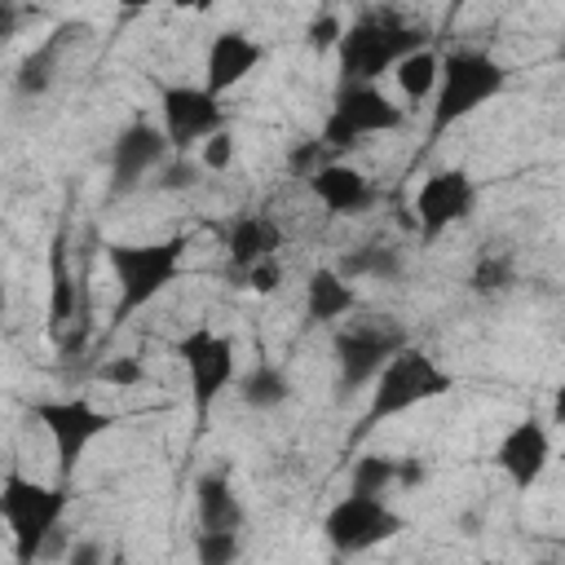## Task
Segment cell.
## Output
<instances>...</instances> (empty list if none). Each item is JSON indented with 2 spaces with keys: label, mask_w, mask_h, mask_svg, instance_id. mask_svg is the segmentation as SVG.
I'll use <instances>...</instances> for the list:
<instances>
[{
  "label": "cell",
  "mask_w": 565,
  "mask_h": 565,
  "mask_svg": "<svg viewBox=\"0 0 565 565\" xmlns=\"http://www.w3.org/2000/svg\"><path fill=\"white\" fill-rule=\"evenodd\" d=\"M428 44V26L406 18L397 4L362 9L353 22H344V35L335 44L340 84H380L406 53Z\"/></svg>",
  "instance_id": "1"
},
{
  "label": "cell",
  "mask_w": 565,
  "mask_h": 565,
  "mask_svg": "<svg viewBox=\"0 0 565 565\" xmlns=\"http://www.w3.org/2000/svg\"><path fill=\"white\" fill-rule=\"evenodd\" d=\"M455 388V375L419 344H402L384 366L380 375L371 380V402H366V415H362V428L353 437H366L375 433L384 419H397L424 402H437Z\"/></svg>",
  "instance_id": "2"
},
{
  "label": "cell",
  "mask_w": 565,
  "mask_h": 565,
  "mask_svg": "<svg viewBox=\"0 0 565 565\" xmlns=\"http://www.w3.org/2000/svg\"><path fill=\"white\" fill-rule=\"evenodd\" d=\"M185 247H190L185 234H172L159 243H106V265H110L115 287H119L115 327H124L132 313H141L154 296H163L177 282Z\"/></svg>",
  "instance_id": "3"
},
{
  "label": "cell",
  "mask_w": 565,
  "mask_h": 565,
  "mask_svg": "<svg viewBox=\"0 0 565 565\" xmlns=\"http://www.w3.org/2000/svg\"><path fill=\"white\" fill-rule=\"evenodd\" d=\"M508 88V66L494 62L481 49H446L441 53V79L433 93V124L428 137L437 141L468 115H477L486 102H494Z\"/></svg>",
  "instance_id": "4"
},
{
  "label": "cell",
  "mask_w": 565,
  "mask_h": 565,
  "mask_svg": "<svg viewBox=\"0 0 565 565\" xmlns=\"http://www.w3.org/2000/svg\"><path fill=\"white\" fill-rule=\"evenodd\" d=\"M66 503H71L66 481L44 486V481H35V477H22L18 468L4 472V481H0V521L9 525L18 565H31V561L44 552V543L53 539V530H57Z\"/></svg>",
  "instance_id": "5"
},
{
  "label": "cell",
  "mask_w": 565,
  "mask_h": 565,
  "mask_svg": "<svg viewBox=\"0 0 565 565\" xmlns=\"http://www.w3.org/2000/svg\"><path fill=\"white\" fill-rule=\"evenodd\" d=\"M402 124H406L402 106H397L380 84H340L318 137H322V146H327L331 154H344V150L362 146L366 137L397 132Z\"/></svg>",
  "instance_id": "6"
},
{
  "label": "cell",
  "mask_w": 565,
  "mask_h": 565,
  "mask_svg": "<svg viewBox=\"0 0 565 565\" xmlns=\"http://www.w3.org/2000/svg\"><path fill=\"white\" fill-rule=\"evenodd\" d=\"M31 419L49 433L53 455H57V477H62V481L79 468L84 450H88L102 433H110V428L119 424L115 411H102V406H93L88 397H40V402H31Z\"/></svg>",
  "instance_id": "7"
},
{
  "label": "cell",
  "mask_w": 565,
  "mask_h": 565,
  "mask_svg": "<svg viewBox=\"0 0 565 565\" xmlns=\"http://www.w3.org/2000/svg\"><path fill=\"white\" fill-rule=\"evenodd\" d=\"M411 344V331L388 318V313H371V318H353L335 331L331 349H335V366H340V388L353 393L362 384H371L380 375V366L402 349Z\"/></svg>",
  "instance_id": "8"
},
{
  "label": "cell",
  "mask_w": 565,
  "mask_h": 565,
  "mask_svg": "<svg viewBox=\"0 0 565 565\" xmlns=\"http://www.w3.org/2000/svg\"><path fill=\"white\" fill-rule=\"evenodd\" d=\"M402 512L384 503V494H362L349 490L344 499H335L322 516V539L331 543V552L340 556H358L371 552L380 543H388L393 534H402Z\"/></svg>",
  "instance_id": "9"
},
{
  "label": "cell",
  "mask_w": 565,
  "mask_h": 565,
  "mask_svg": "<svg viewBox=\"0 0 565 565\" xmlns=\"http://www.w3.org/2000/svg\"><path fill=\"white\" fill-rule=\"evenodd\" d=\"M190 375V402H194V428L207 424L212 402L234 384V340L212 331V327H194L177 340L172 349Z\"/></svg>",
  "instance_id": "10"
},
{
  "label": "cell",
  "mask_w": 565,
  "mask_h": 565,
  "mask_svg": "<svg viewBox=\"0 0 565 565\" xmlns=\"http://www.w3.org/2000/svg\"><path fill=\"white\" fill-rule=\"evenodd\" d=\"M225 124H230V115L221 106V93H212L207 84H163L159 88V128L168 132L177 154H185L190 146H203Z\"/></svg>",
  "instance_id": "11"
},
{
  "label": "cell",
  "mask_w": 565,
  "mask_h": 565,
  "mask_svg": "<svg viewBox=\"0 0 565 565\" xmlns=\"http://www.w3.org/2000/svg\"><path fill=\"white\" fill-rule=\"evenodd\" d=\"M168 154H172V141H168V132H163L159 124H150V119L124 124V128L115 132L110 159H106V163H110V194L137 190L141 177H150V172H159V168L168 163Z\"/></svg>",
  "instance_id": "12"
},
{
  "label": "cell",
  "mask_w": 565,
  "mask_h": 565,
  "mask_svg": "<svg viewBox=\"0 0 565 565\" xmlns=\"http://www.w3.org/2000/svg\"><path fill=\"white\" fill-rule=\"evenodd\" d=\"M472 207H477V181L463 168L428 172L424 185L415 190V221L424 238H441L450 225L468 221Z\"/></svg>",
  "instance_id": "13"
},
{
  "label": "cell",
  "mask_w": 565,
  "mask_h": 565,
  "mask_svg": "<svg viewBox=\"0 0 565 565\" xmlns=\"http://www.w3.org/2000/svg\"><path fill=\"white\" fill-rule=\"evenodd\" d=\"M547 459H552V437H547V424L534 415L516 419L494 446V468L512 481V490H530L543 477Z\"/></svg>",
  "instance_id": "14"
},
{
  "label": "cell",
  "mask_w": 565,
  "mask_h": 565,
  "mask_svg": "<svg viewBox=\"0 0 565 565\" xmlns=\"http://www.w3.org/2000/svg\"><path fill=\"white\" fill-rule=\"evenodd\" d=\"M260 57H265V49L252 35H243V31H216L212 44H207V57H203V84L225 97L230 88H238L260 66Z\"/></svg>",
  "instance_id": "15"
},
{
  "label": "cell",
  "mask_w": 565,
  "mask_h": 565,
  "mask_svg": "<svg viewBox=\"0 0 565 565\" xmlns=\"http://www.w3.org/2000/svg\"><path fill=\"white\" fill-rule=\"evenodd\" d=\"M309 190H313V199H318L331 216H358V212H366V207L375 203L371 177H366L362 168L344 163V159H327V163L309 177Z\"/></svg>",
  "instance_id": "16"
},
{
  "label": "cell",
  "mask_w": 565,
  "mask_h": 565,
  "mask_svg": "<svg viewBox=\"0 0 565 565\" xmlns=\"http://www.w3.org/2000/svg\"><path fill=\"white\" fill-rule=\"evenodd\" d=\"M278 247H282V225L269 212H243L225 230V252H230V269L234 274H247L252 265L278 256Z\"/></svg>",
  "instance_id": "17"
},
{
  "label": "cell",
  "mask_w": 565,
  "mask_h": 565,
  "mask_svg": "<svg viewBox=\"0 0 565 565\" xmlns=\"http://www.w3.org/2000/svg\"><path fill=\"white\" fill-rule=\"evenodd\" d=\"M358 309V291H353V278H344L340 269H331V265H322V269H313L309 274V282H305V318L309 322H335V318H344V313H353Z\"/></svg>",
  "instance_id": "18"
},
{
  "label": "cell",
  "mask_w": 565,
  "mask_h": 565,
  "mask_svg": "<svg viewBox=\"0 0 565 565\" xmlns=\"http://www.w3.org/2000/svg\"><path fill=\"white\" fill-rule=\"evenodd\" d=\"M194 516H199V530H234V534L247 521L234 486L221 472H203L194 481Z\"/></svg>",
  "instance_id": "19"
},
{
  "label": "cell",
  "mask_w": 565,
  "mask_h": 565,
  "mask_svg": "<svg viewBox=\"0 0 565 565\" xmlns=\"http://www.w3.org/2000/svg\"><path fill=\"white\" fill-rule=\"evenodd\" d=\"M66 322H84V318H79V282L71 278L66 265V230H57L49 247V331L62 335Z\"/></svg>",
  "instance_id": "20"
},
{
  "label": "cell",
  "mask_w": 565,
  "mask_h": 565,
  "mask_svg": "<svg viewBox=\"0 0 565 565\" xmlns=\"http://www.w3.org/2000/svg\"><path fill=\"white\" fill-rule=\"evenodd\" d=\"M291 397V375L274 362H256L243 380H238V402L252 406V411H269V406H282Z\"/></svg>",
  "instance_id": "21"
},
{
  "label": "cell",
  "mask_w": 565,
  "mask_h": 565,
  "mask_svg": "<svg viewBox=\"0 0 565 565\" xmlns=\"http://www.w3.org/2000/svg\"><path fill=\"white\" fill-rule=\"evenodd\" d=\"M393 79H397V88H402L406 102L433 97V93H437V79H441V53H433L428 44L415 49V53H406V57L393 66Z\"/></svg>",
  "instance_id": "22"
},
{
  "label": "cell",
  "mask_w": 565,
  "mask_h": 565,
  "mask_svg": "<svg viewBox=\"0 0 565 565\" xmlns=\"http://www.w3.org/2000/svg\"><path fill=\"white\" fill-rule=\"evenodd\" d=\"M79 26H57L53 31V40H44L22 66H18V93H26V97H35V93H44L49 84H53V71H57V57H62V44L75 35Z\"/></svg>",
  "instance_id": "23"
},
{
  "label": "cell",
  "mask_w": 565,
  "mask_h": 565,
  "mask_svg": "<svg viewBox=\"0 0 565 565\" xmlns=\"http://www.w3.org/2000/svg\"><path fill=\"white\" fill-rule=\"evenodd\" d=\"M335 269L344 278H353V282L358 278H397L402 274V252L393 243H362V247L344 252Z\"/></svg>",
  "instance_id": "24"
},
{
  "label": "cell",
  "mask_w": 565,
  "mask_h": 565,
  "mask_svg": "<svg viewBox=\"0 0 565 565\" xmlns=\"http://www.w3.org/2000/svg\"><path fill=\"white\" fill-rule=\"evenodd\" d=\"M402 463L406 459H393V455H358L353 459V472H349V490L384 494L393 481H402Z\"/></svg>",
  "instance_id": "25"
},
{
  "label": "cell",
  "mask_w": 565,
  "mask_h": 565,
  "mask_svg": "<svg viewBox=\"0 0 565 565\" xmlns=\"http://www.w3.org/2000/svg\"><path fill=\"white\" fill-rule=\"evenodd\" d=\"M516 282V269H512V256H494V252H486L477 265H472V274H468V287L477 291V296H503L508 287Z\"/></svg>",
  "instance_id": "26"
},
{
  "label": "cell",
  "mask_w": 565,
  "mask_h": 565,
  "mask_svg": "<svg viewBox=\"0 0 565 565\" xmlns=\"http://www.w3.org/2000/svg\"><path fill=\"white\" fill-rule=\"evenodd\" d=\"M194 556H199L203 565H230V561L238 556V534H234V530H199Z\"/></svg>",
  "instance_id": "27"
},
{
  "label": "cell",
  "mask_w": 565,
  "mask_h": 565,
  "mask_svg": "<svg viewBox=\"0 0 565 565\" xmlns=\"http://www.w3.org/2000/svg\"><path fill=\"white\" fill-rule=\"evenodd\" d=\"M97 380H102V384H115V388H132V384L146 380V362L132 358V353H124V358H106V362L97 366Z\"/></svg>",
  "instance_id": "28"
},
{
  "label": "cell",
  "mask_w": 565,
  "mask_h": 565,
  "mask_svg": "<svg viewBox=\"0 0 565 565\" xmlns=\"http://www.w3.org/2000/svg\"><path fill=\"white\" fill-rule=\"evenodd\" d=\"M199 172H207V168L185 159V154H177L172 163L159 168V190H190V185H199Z\"/></svg>",
  "instance_id": "29"
},
{
  "label": "cell",
  "mask_w": 565,
  "mask_h": 565,
  "mask_svg": "<svg viewBox=\"0 0 565 565\" xmlns=\"http://www.w3.org/2000/svg\"><path fill=\"white\" fill-rule=\"evenodd\" d=\"M199 163H203L207 172H225V168L234 163V137H230V128H221V132H212V137L203 141Z\"/></svg>",
  "instance_id": "30"
},
{
  "label": "cell",
  "mask_w": 565,
  "mask_h": 565,
  "mask_svg": "<svg viewBox=\"0 0 565 565\" xmlns=\"http://www.w3.org/2000/svg\"><path fill=\"white\" fill-rule=\"evenodd\" d=\"M340 35H344V22H340V18H331V13H322V18H313V22H309L305 44L322 53V49H335V44H340Z\"/></svg>",
  "instance_id": "31"
},
{
  "label": "cell",
  "mask_w": 565,
  "mask_h": 565,
  "mask_svg": "<svg viewBox=\"0 0 565 565\" xmlns=\"http://www.w3.org/2000/svg\"><path fill=\"white\" fill-rule=\"evenodd\" d=\"M238 278H243V287H247V291H260V296H265V291H274V287L282 282V269H278V256H269V260H260V265H252V269H247V274H238Z\"/></svg>",
  "instance_id": "32"
},
{
  "label": "cell",
  "mask_w": 565,
  "mask_h": 565,
  "mask_svg": "<svg viewBox=\"0 0 565 565\" xmlns=\"http://www.w3.org/2000/svg\"><path fill=\"white\" fill-rule=\"evenodd\" d=\"M552 424H565V375H561V384L552 393Z\"/></svg>",
  "instance_id": "33"
},
{
  "label": "cell",
  "mask_w": 565,
  "mask_h": 565,
  "mask_svg": "<svg viewBox=\"0 0 565 565\" xmlns=\"http://www.w3.org/2000/svg\"><path fill=\"white\" fill-rule=\"evenodd\" d=\"M150 4H159V0H119L124 13H141V9H150Z\"/></svg>",
  "instance_id": "34"
},
{
  "label": "cell",
  "mask_w": 565,
  "mask_h": 565,
  "mask_svg": "<svg viewBox=\"0 0 565 565\" xmlns=\"http://www.w3.org/2000/svg\"><path fill=\"white\" fill-rule=\"evenodd\" d=\"M468 4H472V0H450V9H446V18H455V13H459V9H468Z\"/></svg>",
  "instance_id": "35"
},
{
  "label": "cell",
  "mask_w": 565,
  "mask_h": 565,
  "mask_svg": "<svg viewBox=\"0 0 565 565\" xmlns=\"http://www.w3.org/2000/svg\"><path fill=\"white\" fill-rule=\"evenodd\" d=\"M172 4H177V9H194L199 0H172Z\"/></svg>",
  "instance_id": "36"
},
{
  "label": "cell",
  "mask_w": 565,
  "mask_h": 565,
  "mask_svg": "<svg viewBox=\"0 0 565 565\" xmlns=\"http://www.w3.org/2000/svg\"><path fill=\"white\" fill-rule=\"evenodd\" d=\"M194 9H199V13H203V9H212V0H199V4H194Z\"/></svg>",
  "instance_id": "37"
}]
</instances>
